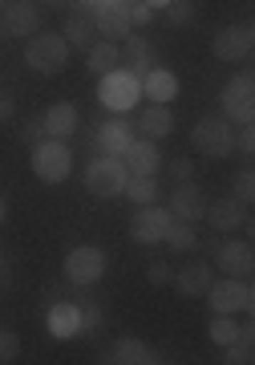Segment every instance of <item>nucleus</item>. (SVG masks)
Segmentation results:
<instances>
[{
	"mask_svg": "<svg viewBox=\"0 0 255 365\" xmlns=\"http://www.w3.org/2000/svg\"><path fill=\"white\" fill-rule=\"evenodd\" d=\"M142 98V73H134V69H110V73H102L98 78V102L105 106V110H114V114H126V110H134Z\"/></svg>",
	"mask_w": 255,
	"mask_h": 365,
	"instance_id": "obj_1",
	"label": "nucleus"
},
{
	"mask_svg": "<svg viewBox=\"0 0 255 365\" xmlns=\"http://www.w3.org/2000/svg\"><path fill=\"white\" fill-rule=\"evenodd\" d=\"M0 223H4V199H0Z\"/></svg>",
	"mask_w": 255,
	"mask_h": 365,
	"instance_id": "obj_41",
	"label": "nucleus"
},
{
	"mask_svg": "<svg viewBox=\"0 0 255 365\" xmlns=\"http://www.w3.org/2000/svg\"><path fill=\"white\" fill-rule=\"evenodd\" d=\"M122 66V49H118V41H93L90 49H85V69H90V73H98V78H102V73H110V69H118Z\"/></svg>",
	"mask_w": 255,
	"mask_h": 365,
	"instance_id": "obj_24",
	"label": "nucleus"
},
{
	"mask_svg": "<svg viewBox=\"0 0 255 365\" xmlns=\"http://www.w3.org/2000/svg\"><path fill=\"white\" fill-rule=\"evenodd\" d=\"M25 61L33 73H45V78H53V73H61L65 61H69V41L61 37V33H33L25 45Z\"/></svg>",
	"mask_w": 255,
	"mask_h": 365,
	"instance_id": "obj_2",
	"label": "nucleus"
},
{
	"mask_svg": "<svg viewBox=\"0 0 255 365\" xmlns=\"http://www.w3.org/2000/svg\"><path fill=\"white\" fill-rule=\"evenodd\" d=\"M235 199H239V203H251L255 199V170L251 167H243L239 175H235Z\"/></svg>",
	"mask_w": 255,
	"mask_h": 365,
	"instance_id": "obj_32",
	"label": "nucleus"
},
{
	"mask_svg": "<svg viewBox=\"0 0 255 365\" xmlns=\"http://www.w3.org/2000/svg\"><path fill=\"white\" fill-rule=\"evenodd\" d=\"M118 49H122V61H126V66H134V73H142V69L150 66V45H146L142 37H134V33H130Z\"/></svg>",
	"mask_w": 255,
	"mask_h": 365,
	"instance_id": "obj_28",
	"label": "nucleus"
},
{
	"mask_svg": "<svg viewBox=\"0 0 255 365\" xmlns=\"http://www.w3.org/2000/svg\"><path fill=\"white\" fill-rule=\"evenodd\" d=\"M191 143H194V150L207 155V158H227L231 150H235V126H231L223 114L199 118L194 130H191Z\"/></svg>",
	"mask_w": 255,
	"mask_h": 365,
	"instance_id": "obj_5",
	"label": "nucleus"
},
{
	"mask_svg": "<svg viewBox=\"0 0 255 365\" xmlns=\"http://www.w3.org/2000/svg\"><path fill=\"white\" fill-rule=\"evenodd\" d=\"M21 361V337L13 329H0V365H13Z\"/></svg>",
	"mask_w": 255,
	"mask_h": 365,
	"instance_id": "obj_31",
	"label": "nucleus"
},
{
	"mask_svg": "<svg viewBox=\"0 0 255 365\" xmlns=\"http://www.w3.org/2000/svg\"><path fill=\"white\" fill-rule=\"evenodd\" d=\"M166 175L175 182H187V179H194V163L191 158H170V163H166Z\"/></svg>",
	"mask_w": 255,
	"mask_h": 365,
	"instance_id": "obj_33",
	"label": "nucleus"
},
{
	"mask_svg": "<svg viewBox=\"0 0 255 365\" xmlns=\"http://www.w3.org/2000/svg\"><path fill=\"white\" fill-rule=\"evenodd\" d=\"M255 78L243 69V73H235V78L223 86V93H219V102H223V118H227L231 126H247L255 118Z\"/></svg>",
	"mask_w": 255,
	"mask_h": 365,
	"instance_id": "obj_7",
	"label": "nucleus"
},
{
	"mask_svg": "<svg viewBox=\"0 0 255 365\" xmlns=\"http://www.w3.org/2000/svg\"><path fill=\"white\" fill-rule=\"evenodd\" d=\"M142 4H150V9H166L170 0H142Z\"/></svg>",
	"mask_w": 255,
	"mask_h": 365,
	"instance_id": "obj_39",
	"label": "nucleus"
},
{
	"mask_svg": "<svg viewBox=\"0 0 255 365\" xmlns=\"http://www.w3.org/2000/svg\"><path fill=\"white\" fill-rule=\"evenodd\" d=\"M4 276H9V260H4V256H0V280H4Z\"/></svg>",
	"mask_w": 255,
	"mask_h": 365,
	"instance_id": "obj_40",
	"label": "nucleus"
},
{
	"mask_svg": "<svg viewBox=\"0 0 255 365\" xmlns=\"http://www.w3.org/2000/svg\"><path fill=\"white\" fill-rule=\"evenodd\" d=\"M105 361L110 365H158V361H166V357H158V353L138 337H118L114 349L105 353Z\"/></svg>",
	"mask_w": 255,
	"mask_h": 365,
	"instance_id": "obj_18",
	"label": "nucleus"
},
{
	"mask_svg": "<svg viewBox=\"0 0 255 365\" xmlns=\"http://www.w3.org/2000/svg\"><path fill=\"white\" fill-rule=\"evenodd\" d=\"M93 25H98V37L102 41H126L130 33H134L130 0H98V9H93Z\"/></svg>",
	"mask_w": 255,
	"mask_h": 365,
	"instance_id": "obj_9",
	"label": "nucleus"
},
{
	"mask_svg": "<svg viewBox=\"0 0 255 365\" xmlns=\"http://www.w3.org/2000/svg\"><path fill=\"white\" fill-rule=\"evenodd\" d=\"M65 41H69V49H90L93 41H98V25H93L90 13H73L65 21Z\"/></svg>",
	"mask_w": 255,
	"mask_h": 365,
	"instance_id": "obj_25",
	"label": "nucleus"
},
{
	"mask_svg": "<svg viewBox=\"0 0 255 365\" xmlns=\"http://www.w3.org/2000/svg\"><path fill=\"white\" fill-rule=\"evenodd\" d=\"M162 13H166V25L182 29V25H191V21H194V4H191V0H170Z\"/></svg>",
	"mask_w": 255,
	"mask_h": 365,
	"instance_id": "obj_30",
	"label": "nucleus"
},
{
	"mask_svg": "<svg viewBox=\"0 0 255 365\" xmlns=\"http://www.w3.org/2000/svg\"><path fill=\"white\" fill-rule=\"evenodd\" d=\"M235 150H243V155L251 158V150H255V130H251V122L235 130Z\"/></svg>",
	"mask_w": 255,
	"mask_h": 365,
	"instance_id": "obj_35",
	"label": "nucleus"
},
{
	"mask_svg": "<svg viewBox=\"0 0 255 365\" xmlns=\"http://www.w3.org/2000/svg\"><path fill=\"white\" fill-rule=\"evenodd\" d=\"M122 195H130L138 207H146V203H154V199H158V179H154V175H130Z\"/></svg>",
	"mask_w": 255,
	"mask_h": 365,
	"instance_id": "obj_27",
	"label": "nucleus"
},
{
	"mask_svg": "<svg viewBox=\"0 0 255 365\" xmlns=\"http://www.w3.org/2000/svg\"><path fill=\"white\" fill-rule=\"evenodd\" d=\"M122 163H126L130 175H158V170H162L158 143H150V138H134V143L122 150Z\"/></svg>",
	"mask_w": 255,
	"mask_h": 365,
	"instance_id": "obj_17",
	"label": "nucleus"
},
{
	"mask_svg": "<svg viewBox=\"0 0 255 365\" xmlns=\"http://www.w3.org/2000/svg\"><path fill=\"white\" fill-rule=\"evenodd\" d=\"M166 227H170V211L158 207V203H146V207H138V215L130 220V240H134V244H162Z\"/></svg>",
	"mask_w": 255,
	"mask_h": 365,
	"instance_id": "obj_10",
	"label": "nucleus"
},
{
	"mask_svg": "<svg viewBox=\"0 0 255 365\" xmlns=\"http://www.w3.org/2000/svg\"><path fill=\"white\" fill-rule=\"evenodd\" d=\"M4 118H13V98H9V93H0V122H4Z\"/></svg>",
	"mask_w": 255,
	"mask_h": 365,
	"instance_id": "obj_38",
	"label": "nucleus"
},
{
	"mask_svg": "<svg viewBox=\"0 0 255 365\" xmlns=\"http://www.w3.org/2000/svg\"><path fill=\"white\" fill-rule=\"evenodd\" d=\"M251 25H227V29H219L215 41H211V49H215L219 61H247L251 57Z\"/></svg>",
	"mask_w": 255,
	"mask_h": 365,
	"instance_id": "obj_13",
	"label": "nucleus"
},
{
	"mask_svg": "<svg viewBox=\"0 0 255 365\" xmlns=\"http://www.w3.org/2000/svg\"><path fill=\"white\" fill-rule=\"evenodd\" d=\"M138 130H142V138H150V143H162V138H170V130H175V114H170V106L150 102V106L138 114Z\"/></svg>",
	"mask_w": 255,
	"mask_h": 365,
	"instance_id": "obj_19",
	"label": "nucleus"
},
{
	"mask_svg": "<svg viewBox=\"0 0 255 365\" xmlns=\"http://www.w3.org/2000/svg\"><path fill=\"white\" fill-rule=\"evenodd\" d=\"M105 268H110V256H105L102 248H93V244H81V248H73L65 256V280L77 284V288L98 284L105 276Z\"/></svg>",
	"mask_w": 255,
	"mask_h": 365,
	"instance_id": "obj_8",
	"label": "nucleus"
},
{
	"mask_svg": "<svg viewBox=\"0 0 255 365\" xmlns=\"http://www.w3.org/2000/svg\"><path fill=\"white\" fill-rule=\"evenodd\" d=\"M211 313H223V317H235V313H247L251 309V284L247 276H223V280H211V288L203 292Z\"/></svg>",
	"mask_w": 255,
	"mask_h": 365,
	"instance_id": "obj_6",
	"label": "nucleus"
},
{
	"mask_svg": "<svg viewBox=\"0 0 255 365\" xmlns=\"http://www.w3.org/2000/svg\"><path fill=\"white\" fill-rule=\"evenodd\" d=\"M142 98H150V102L170 106L175 98H179V78H175L170 69H162V66L146 69V78H142Z\"/></svg>",
	"mask_w": 255,
	"mask_h": 365,
	"instance_id": "obj_23",
	"label": "nucleus"
},
{
	"mask_svg": "<svg viewBox=\"0 0 255 365\" xmlns=\"http://www.w3.org/2000/svg\"><path fill=\"white\" fill-rule=\"evenodd\" d=\"M21 138H25L28 146H37L41 138H45V126H41L37 118H33V122H25V130H21Z\"/></svg>",
	"mask_w": 255,
	"mask_h": 365,
	"instance_id": "obj_36",
	"label": "nucleus"
},
{
	"mask_svg": "<svg viewBox=\"0 0 255 365\" xmlns=\"http://www.w3.org/2000/svg\"><path fill=\"white\" fill-rule=\"evenodd\" d=\"M41 126H45V138H61V143H69L73 130H77L73 102H53L49 110H45V118H41Z\"/></svg>",
	"mask_w": 255,
	"mask_h": 365,
	"instance_id": "obj_21",
	"label": "nucleus"
},
{
	"mask_svg": "<svg viewBox=\"0 0 255 365\" xmlns=\"http://www.w3.org/2000/svg\"><path fill=\"white\" fill-rule=\"evenodd\" d=\"M0 33L4 37H33V33H41V9L33 4V0H13L4 13H0Z\"/></svg>",
	"mask_w": 255,
	"mask_h": 365,
	"instance_id": "obj_11",
	"label": "nucleus"
},
{
	"mask_svg": "<svg viewBox=\"0 0 255 365\" xmlns=\"http://www.w3.org/2000/svg\"><path fill=\"white\" fill-rule=\"evenodd\" d=\"M146 280H150V284H170V280H175V272H170V264L154 260L150 268H146Z\"/></svg>",
	"mask_w": 255,
	"mask_h": 365,
	"instance_id": "obj_34",
	"label": "nucleus"
},
{
	"mask_svg": "<svg viewBox=\"0 0 255 365\" xmlns=\"http://www.w3.org/2000/svg\"><path fill=\"white\" fill-rule=\"evenodd\" d=\"M207 223L215 227V232H235V227H251V220H247V203H239L235 195H223L215 199V203H207Z\"/></svg>",
	"mask_w": 255,
	"mask_h": 365,
	"instance_id": "obj_14",
	"label": "nucleus"
},
{
	"mask_svg": "<svg viewBox=\"0 0 255 365\" xmlns=\"http://www.w3.org/2000/svg\"><path fill=\"white\" fill-rule=\"evenodd\" d=\"M162 240H166V248L170 252H191L194 244H199V232H194L187 220H175V215H170V227H166Z\"/></svg>",
	"mask_w": 255,
	"mask_h": 365,
	"instance_id": "obj_26",
	"label": "nucleus"
},
{
	"mask_svg": "<svg viewBox=\"0 0 255 365\" xmlns=\"http://www.w3.org/2000/svg\"><path fill=\"white\" fill-rule=\"evenodd\" d=\"M45 325L57 341H69V337H81L85 333V321H81V309H77V300H57L45 317Z\"/></svg>",
	"mask_w": 255,
	"mask_h": 365,
	"instance_id": "obj_16",
	"label": "nucleus"
},
{
	"mask_svg": "<svg viewBox=\"0 0 255 365\" xmlns=\"http://www.w3.org/2000/svg\"><path fill=\"white\" fill-rule=\"evenodd\" d=\"M98 150L102 155H114V158H122V150H126L130 143H134V126L130 122H122V118H110V122H102L98 126Z\"/></svg>",
	"mask_w": 255,
	"mask_h": 365,
	"instance_id": "obj_20",
	"label": "nucleus"
},
{
	"mask_svg": "<svg viewBox=\"0 0 255 365\" xmlns=\"http://www.w3.org/2000/svg\"><path fill=\"white\" fill-rule=\"evenodd\" d=\"M215 264L223 276H251L255 268V252L247 240H227V244H219L215 248Z\"/></svg>",
	"mask_w": 255,
	"mask_h": 365,
	"instance_id": "obj_15",
	"label": "nucleus"
},
{
	"mask_svg": "<svg viewBox=\"0 0 255 365\" xmlns=\"http://www.w3.org/2000/svg\"><path fill=\"white\" fill-rule=\"evenodd\" d=\"M207 333H211V341H215V345H231V341L243 333V325H235V317L215 313V321H211V329H207Z\"/></svg>",
	"mask_w": 255,
	"mask_h": 365,
	"instance_id": "obj_29",
	"label": "nucleus"
},
{
	"mask_svg": "<svg viewBox=\"0 0 255 365\" xmlns=\"http://www.w3.org/2000/svg\"><path fill=\"white\" fill-rule=\"evenodd\" d=\"M211 280H215V272H211V264L191 260V264H182L179 272H175V280H170V284L179 288L182 297H203L207 288H211Z\"/></svg>",
	"mask_w": 255,
	"mask_h": 365,
	"instance_id": "obj_22",
	"label": "nucleus"
},
{
	"mask_svg": "<svg viewBox=\"0 0 255 365\" xmlns=\"http://www.w3.org/2000/svg\"><path fill=\"white\" fill-rule=\"evenodd\" d=\"M69 170H73V150H69V143H61V138H41L33 146V175L41 182H65Z\"/></svg>",
	"mask_w": 255,
	"mask_h": 365,
	"instance_id": "obj_4",
	"label": "nucleus"
},
{
	"mask_svg": "<svg viewBox=\"0 0 255 365\" xmlns=\"http://www.w3.org/2000/svg\"><path fill=\"white\" fill-rule=\"evenodd\" d=\"M126 179H130L126 163L114 158V155H98L90 167H85V191H90L93 199H118L126 191Z\"/></svg>",
	"mask_w": 255,
	"mask_h": 365,
	"instance_id": "obj_3",
	"label": "nucleus"
},
{
	"mask_svg": "<svg viewBox=\"0 0 255 365\" xmlns=\"http://www.w3.org/2000/svg\"><path fill=\"white\" fill-rule=\"evenodd\" d=\"M150 16H154V9L150 4H130V21H134V25H150Z\"/></svg>",
	"mask_w": 255,
	"mask_h": 365,
	"instance_id": "obj_37",
	"label": "nucleus"
},
{
	"mask_svg": "<svg viewBox=\"0 0 255 365\" xmlns=\"http://www.w3.org/2000/svg\"><path fill=\"white\" fill-rule=\"evenodd\" d=\"M166 211L175 215V220H203V211H207V195H203V187L194 179L187 182H175V191H170V199H166Z\"/></svg>",
	"mask_w": 255,
	"mask_h": 365,
	"instance_id": "obj_12",
	"label": "nucleus"
}]
</instances>
